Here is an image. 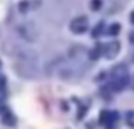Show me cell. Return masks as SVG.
<instances>
[{
  "instance_id": "6da1fadb",
  "label": "cell",
  "mask_w": 134,
  "mask_h": 129,
  "mask_svg": "<svg viewBox=\"0 0 134 129\" xmlns=\"http://www.w3.org/2000/svg\"><path fill=\"white\" fill-rule=\"evenodd\" d=\"M127 80H129V73L127 68L124 65H117L114 66V70L110 71V88L112 90H122L126 85H127Z\"/></svg>"
},
{
  "instance_id": "7a4b0ae2",
  "label": "cell",
  "mask_w": 134,
  "mask_h": 129,
  "mask_svg": "<svg viewBox=\"0 0 134 129\" xmlns=\"http://www.w3.org/2000/svg\"><path fill=\"white\" fill-rule=\"evenodd\" d=\"M70 29H71V32H75V34H82V32H85V31L88 29V19H87L85 15H80L78 19H75V20L71 22Z\"/></svg>"
},
{
  "instance_id": "3957f363",
  "label": "cell",
  "mask_w": 134,
  "mask_h": 129,
  "mask_svg": "<svg viewBox=\"0 0 134 129\" xmlns=\"http://www.w3.org/2000/svg\"><path fill=\"white\" fill-rule=\"evenodd\" d=\"M119 121V114L112 112V110H102L100 112V122L107 127H112L115 122Z\"/></svg>"
},
{
  "instance_id": "277c9868",
  "label": "cell",
  "mask_w": 134,
  "mask_h": 129,
  "mask_svg": "<svg viewBox=\"0 0 134 129\" xmlns=\"http://www.w3.org/2000/svg\"><path fill=\"white\" fill-rule=\"evenodd\" d=\"M119 48H121V46H119V43H117V41H114V43L107 44V46L102 48V49L107 51V56H109V58H114V56H115V53L119 51Z\"/></svg>"
},
{
  "instance_id": "5b68a950",
  "label": "cell",
  "mask_w": 134,
  "mask_h": 129,
  "mask_svg": "<svg viewBox=\"0 0 134 129\" xmlns=\"http://www.w3.org/2000/svg\"><path fill=\"white\" fill-rule=\"evenodd\" d=\"M3 124H7V126H14V124H15L14 116L9 112V110H5V109H3Z\"/></svg>"
},
{
  "instance_id": "8992f818",
  "label": "cell",
  "mask_w": 134,
  "mask_h": 129,
  "mask_svg": "<svg viewBox=\"0 0 134 129\" xmlns=\"http://www.w3.org/2000/svg\"><path fill=\"white\" fill-rule=\"evenodd\" d=\"M119 31H121V26H119V24H112V27L107 31V32L110 34V36H115V34H117Z\"/></svg>"
},
{
  "instance_id": "52a82bcc",
  "label": "cell",
  "mask_w": 134,
  "mask_h": 129,
  "mask_svg": "<svg viewBox=\"0 0 134 129\" xmlns=\"http://www.w3.org/2000/svg\"><path fill=\"white\" fill-rule=\"evenodd\" d=\"M3 99H5V93H3V88H0V110H3Z\"/></svg>"
},
{
  "instance_id": "ba28073f",
  "label": "cell",
  "mask_w": 134,
  "mask_h": 129,
  "mask_svg": "<svg viewBox=\"0 0 134 129\" xmlns=\"http://www.w3.org/2000/svg\"><path fill=\"white\" fill-rule=\"evenodd\" d=\"M98 7H100V0H93V3H92V9H93V10H97Z\"/></svg>"
},
{
  "instance_id": "9c48e42d",
  "label": "cell",
  "mask_w": 134,
  "mask_h": 129,
  "mask_svg": "<svg viewBox=\"0 0 134 129\" xmlns=\"http://www.w3.org/2000/svg\"><path fill=\"white\" fill-rule=\"evenodd\" d=\"M131 22H132V24H134V12H132V14H131Z\"/></svg>"
},
{
  "instance_id": "30bf717a",
  "label": "cell",
  "mask_w": 134,
  "mask_h": 129,
  "mask_svg": "<svg viewBox=\"0 0 134 129\" xmlns=\"http://www.w3.org/2000/svg\"><path fill=\"white\" fill-rule=\"evenodd\" d=\"M132 78H134V76H132ZM132 88H134V80H132Z\"/></svg>"
}]
</instances>
